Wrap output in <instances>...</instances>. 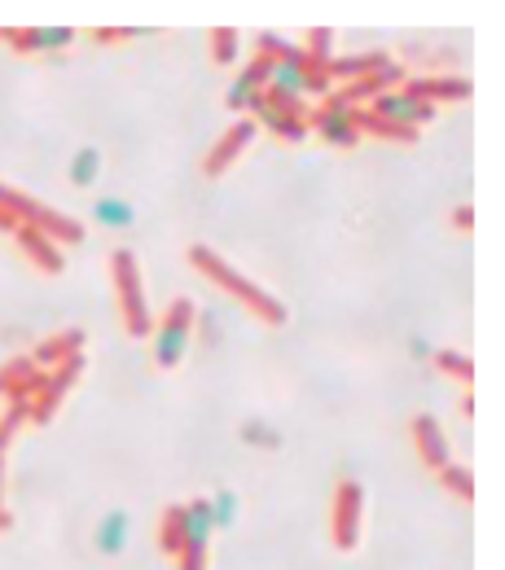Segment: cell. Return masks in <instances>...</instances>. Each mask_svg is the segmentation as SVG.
Instances as JSON below:
<instances>
[{
  "label": "cell",
  "mask_w": 505,
  "mask_h": 570,
  "mask_svg": "<svg viewBox=\"0 0 505 570\" xmlns=\"http://www.w3.org/2000/svg\"><path fill=\"white\" fill-rule=\"evenodd\" d=\"M75 26H0V40L22 53V57H35V53H62L66 44H75Z\"/></svg>",
  "instance_id": "cell-10"
},
{
  "label": "cell",
  "mask_w": 505,
  "mask_h": 570,
  "mask_svg": "<svg viewBox=\"0 0 505 570\" xmlns=\"http://www.w3.org/2000/svg\"><path fill=\"white\" fill-rule=\"evenodd\" d=\"M409 79V70L405 66H396V62H387L383 70H374V75H365V79H356V84H343V88H334L348 106H370L378 92H387V88H400Z\"/></svg>",
  "instance_id": "cell-16"
},
{
  "label": "cell",
  "mask_w": 505,
  "mask_h": 570,
  "mask_svg": "<svg viewBox=\"0 0 505 570\" xmlns=\"http://www.w3.org/2000/svg\"><path fill=\"white\" fill-rule=\"evenodd\" d=\"M352 123H356V132H361V136H378V141H392V145H414V141H418V132L396 128V123H387V119L370 114L365 106H352Z\"/></svg>",
  "instance_id": "cell-22"
},
{
  "label": "cell",
  "mask_w": 505,
  "mask_h": 570,
  "mask_svg": "<svg viewBox=\"0 0 505 570\" xmlns=\"http://www.w3.org/2000/svg\"><path fill=\"white\" fill-rule=\"evenodd\" d=\"M40 382H44V369L26 355H18L0 369V395H9V399H31L40 391Z\"/></svg>",
  "instance_id": "cell-18"
},
{
  "label": "cell",
  "mask_w": 505,
  "mask_h": 570,
  "mask_svg": "<svg viewBox=\"0 0 505 570\" xmlns=\"http://www.w3.org/2000/svg\"><path fill=\"white\" fill-rule=\"evenodd\" d=\"M431 364H436L440 373H449V377H458L462 386H471V382H475V360H471L466 351H449V347H440V351L431 355Z\"/></svg>",
  "instance_id": "cell-25"
},
{
  "label": "cell",
  "mask_w": 505,
  "mask_h": 570,
  "mask_svg": "<svg viewBox=\"0 0 505 570\" xmlns=\"http://www.w3.org/2000/svg\"><path fill=\"white\" fill-rule=\"evenodd\" d=\"M79 351H84V333H79V329H62V333H48L44 342H35L31 360H35L40 369H57L62 360H70V355H79Z\"/></svg>",
  "instance_id": "cell-21"
},
{
  "label": "cell",
  "mask_w": 505,
  "mask_h": 570,
  "mask_svg": "<svg viewBox=\"0 0 505 570\" xmlns=\"http://www.w3.org/2000/svg\"><path fill=\"white\" fill-rule=\"evenodd\" d=\"M132 35H141V31H132V26H97V31H92V40H97V44H110V40H132Z\"/></svg>",
  "instance_id": "cell-33"
},
{
  "label": "cell",
  "mask_w": 505,
  "mask_h": 570,
  "mask_svg": "<svg viewBox=\"0 0 505 570\" xmlns=\"http://www.w3.org/2000/svg\"><path fill=\"white\" fill-rule=\"evenodd\" d=\"M180 549H185V514H180V505H167L158 514V553L180 558Z\"/></svg>",
  "instance_id": "cell-23"
},
{
  "label": "cell",
  "mask_w": 505,
  "mask_h": 570,
  "mask_svg": "<svg viewBox=\"0 0 505 570\" xmlns=\"http://www.w3.org/2000/svg\"><path fill=\"white\" fill-rule=\"evenodd\" d=\"M405 92H414L418 101H427V106H453V101H471V79H462V75H409L405 84H400Z\"/></svg>",
  "instance_id": "cell-11"
},
{
  "label": "cell",
  "mask_w": 505,
  "mask_h": 570,
  "mask_svg": "<svg viewBox=\"0 0 505 570\" xmlns=\"http://www.w3.org/2000/svg\"><path fill=\"white\" fill-rule=\"evenodd\" d=\"M26 404H31V399H9V408L0 413V457H4V448H9V439L18 435V426L26 421Z\"/></svg>",
  "instance_id": "cell-31"
},
{
  "label": "cell",
  "mask_w": 505,
  "mask_h": 570,
  "mask_svg": "<svg viewBox=\"0 0 505 570\" xmlns=\"http://www.w3.org/2000/svg\"><path fill=\"white\" fill-rule=\"evenodd\" d=\"M361 514H365V492L356 479L334 483V505H330V540L339 553H352L361 545Z\"/></svg>",
  "instance_id": "cell-5"
},
{
  "label": "cell",
  "mask_w": 505,
  "mask_h": 570,
  "mask_svg": "<svg viewBox=\"0 0 505 570\" xmlns=\"http://www.w3.org/2000/svg\"><path fill=\"white\" fill-rule=\"evenodd\" d=\"M92 216H97V224H106V229H128V224H132V207H128L123 198H97Z\"/></svg>",
  "instance_id": "cell-28"
},
{
  "label": "cell",
  "mask_w": 505,
  "mask_h": 570,
  "mask_svg": "<svg viewBox=\"0 0 505 570\" xmlns=\"http://www.w3.org/2000/svg\"><path fill=\"white\" fill-rule=\"evenodd\" d=\"M185 260H189V268H194V273H202L211 285H220L229 298H238V303H242L260 325H273V329H282V325H286V303H282V298H273V289H260L251 277L233 273V268H229L211 246L194 242V246L185 251Z\"/></svg>",
  "instance_id": "cell-1"
},
{
  "label": "cell",
  "mask_w": 505,
  "mask_h": 570,
  "mask_svg": "<svg viewBox=\"0 0 505 570\" xmlns=\"http://www.w3.org/2000/svg\"><path fill=\"white\" fill-rule=\"evenodd\" d=\"M110 282H114V298H119V316H123V329L132 338H145L154 333V311L145 303V285H141V264L128 246H119L110 255Z\"/></svg>",
  "instance_id": "cell-2"
},
{
  "label": "cell",
  "mask_w": 505,
  "mask_h": 570,
  "mask_svg": "<svg viewBox=\"0 0 505 570\" xmlns=\"http://www.w3.org/2000/svg\"><path fill=\"white\" fill-rule=\"evenodd\" d=\"M0 233H18V220H13L4 207H0Z\"/></svg>",
  "instance_id": "cell-36"
},
{
  "label": "cell",
  "mask_w": 505,
  "mask_h": 570,
  "mask_svg": "<svg viewBox=\"0 0 505 570\" xmlns=\"http://www.w3.org/2000/svg\"><path fill=\"white\" fill-rule=\"evenodd\" d=\"M330 44H334V31H330V26H312V31L304 35V44H299V48H304V57H308L312 66H321V70H326V66L334 62Z\"/></svg>",
  "instance_id": "cell-27"
},
{
  "label": "cell",
  "mask_w": 505,
  "mask_h": 570,
  "mask_svg": "<svg viewBox=\"0 0 505 570\" xmlns=\"http://www.w3.org/2000/svg\"><path fill=\"white\" fill-rule=\"evenodd\" d=\"M251 123L255 128H264L273 141H282V145H304L308 141V123L304 119H295V114H286V110H277V106H268V97L260 92L255 101H251Z\"/></svg>",
  "instance_id": "cell-13"
},
{
  "label": "cell",
  "mask_w": 505,
  "mask_h": 570,
  "mask_svg": "<svg viewBox=\"0 0 505 570\" xmlns=\"http://www.w3.org/2000/svg\"><path fill=\"white\" fill-rule=\"evenodd\" d=\"M128 536H132V514H128V509H110V514L97 523L92 545H97L101 558H119V553L128 549Z\"/></svg>",
  "instance_id": "cell-20"
},
{
  "label": "cell",
  "mask_w": 505,
  "mask_h": 570,
  "mask_svg": "<svg viewBox=\"0 0 505 570\" xmlns=\"http://www.w3.org/2000/svg\"><path fill=\"white\" fill-rule=\"evenodd\" d=\"M207 505H211V523H216V531H229V527L238 523V492H216Z\"/></svg>",
  "instance_id": "cell-29"
},
{
  "label": "cell",
  "mask_w": 505,
  "mask_h": 570,
  "mask_svg": "<svg viewBox=\"0 0 505 570\" xmlns=\"http://www.w3.org/2000/svg\"><path fill=\"white\" fill-rule=\"evenodd\" d=\"M185 514V549H180V570H207V553H211V536H216V523H211V505L198 496L189 505H180Z\"/></svg>",
  "instance_id": "cell-8"
},
{
  "label": "cell",
  "mask_w": 505,
  "mask_h": 570,
  "mask_svg": "<svg viewBox=\"0 0 505 570\" xmlns=\"http://www.w3.org/2000/svg\"><path fill=\"white\" fill-rule=\"evenodd\" d=\"M409 351H414V355H436V347H431L427 338H414V342H409Z\"/></svg>",
  "instance_id": "cell-35"
},
{
  "label": "cell",
  "mask_w": 505,
  "mask_h": 570,
  "mask_svg": "<svg viewBox=\"0 0 505 570\" xmlns=\"http://www.w3.org/2000/svg\"><path fill=\"white\" fill-rule=\"evenodd\" d=\"M308 132H317L330 150H356V145H361V132H356V123H352V106H348L339 92H330L321 106H312Z\"/></svg>",
  "instance_id": "cell-6"
},
{
  "label": "cell",
  "mask_w": 505,
  "mask_h": 570,
  "mask_svg": "<svg viewBox=\"0 0 505 570\" xmlns=\"http://www.w3.org/2000/svg\"><path fill=\"white\" fill-rule=\"evenodd\" d=\"M251 141H255V123H251V119H233V123L220 132V141L202 154V176H211V180L224 176V172L233 167V158H238Z\"/></svg>",
  "instance_id": "cell-12"
},
{
  "label": "cell",
  "mask_w": 505,
  "mask_h": 570,
  "mask_svg": "<svg viewBox=\"0 0 505 570\" xmlns=\"http://www.w3.org/2000/svg\"><path fill=\"white\" fill-rule=\"evenodd\" d=\"M242 439H246V443H255V448H277V443H282V439H277L268 426H260V421H251V426L242 430Z\"/></svg>",
  "instance_id": "cell-32"
},
{
  "label": "cell",
  "mask_w": 505,
  "mask_h": 570,
  "mask_svg": "<svg viewBox=\"0 0 505 570\" xmlns=\"http://www.w3.org/2000/svg\"><path fill=\"white\" fill-rule=\"evenodd\" d=\"M268 79H273V57H264V53H255L246 66H242V75H238V84L224 92V106L233 110V114H246L251 110V101L268 88Z\"/></svg>",
  "instance_id": "cell-15"
},
{
  "label": "cell",
  "mask_w": 505,
  "mask_h": 570,
  "mask_svg": "<svg viewBox=\"0 0 505 570\" xmlns=\"http://www.w3.org/2000/svg\"><path fill=\"white\" fill-rule=\"evenodd\" d=\"M0 207H4L22 229H35V233L53 238L57 246H79V242H84V224H79V220L62 216V211L44 207L40 198H26V194H18V189H9V185H0Z\"/></svg>",
  "instance_id": "cell-3"
},
{
  "label": "cell",
  "mask_w": 505,
  "mask_h": 570,
  "mask_svg": "<svg viewBox=\"0 0 505 570\" xmlns=\"http://www.w3.org/2000/svg\"><path fill=\"white\" fill-rule=\"evenodd\" d=\"M436 479H440V487H444L453 501H462V505L475 501V474H471L466 465H444Z\"/></svg>",
  "instance_id": "cell-26"
},
{
  "label": "cell",
  "mask_w": 505,
  "mask_h": 570,
  "mask_svg": "<svg viewBox=\"0 0 505 570\" xmlns=\"http://www.w3.org/2000/svg\"><path fill=\"white\" fill-rule=\"evenodd\" d=\"M194 325H198V307L189 298H172V307L154 320V364L158 369H176L185 360Z\"/></svg>",
  "instance_id": "cell-4"
},
{
  "label": "cell",
  "mask_w": 505,
  "mask_h": 570,
  "mask_svg": "<svg viewBox=\"0 0 505 570\" xmlns=\"http://www.w3.org/2000/svg\"><path fill=\"white\" fill-rule=\"evenodd\" d=\"M97 172H101V150H97V145L75 150V158H70V167H66L70 185H75V189H88V185L97 180Z\"/></svg>",
  "instance_id": "cell-24"
},
{
  "label": "cell",
  "mask_w": 505,
  "mask_h": 570,
  "mask_svg": "<svg viewBox=\"0 0 505 570\" xmlns=\"http://www.w3.org/2000/svg\"><path fill=\"white\" fill-rule=\"evenodd\" d=\"M453 229H462V233L475 229V207H471V202H462V207L453 211Z\"/></svg>",
  "instance_id": "cell-34"
},
{
  "label": "cell",
  "mask_w": 505,
  "mask_h": 570,
  "mask_svg": "<svg viewBox=\"0 0 505 570\" xmlns=\"http://www.w3.org/2000/svg\"><path fill=\"white\" fill-rule=\"evenodd\" d=\"M409 439H414L418 461H422L431 474H440L444 465H453V461H449V439H444V430H440V421H436L431 413H418V417L409 421Z\"/></svg>",
  "instance_id": "cell-14"
},
{
  "label": "cell",
  "mask_w": 505,
  "mask_h": 570,
  "mask_svg": "<svg viewBox=\"0 0 505 570\" xmlns=\"http://www.w3.org/2000/svg\"><path fill=\"white\" fill-rule=\"evenodd\" d=\"M13 242H18V246H22V255H26L40 273H48V277L66 268V255H62V246H57L53 238H44V233H35V229H22V224H18Z\"/></svg>",
  "instance_id": "cell-17"
},
{
  "label": "cell",
  "mask_w": 505,
  "mask_h": 570,
  "mask_svg": "<svg viewBox=\"0 0 505 570\" xmlns=\"http://www.w3.org/2000/svg\"><path fill=\"white\" fill-rule=\"evenodd\" d=\"M211 57H216V66H233V57H238V31L233 26L211 31Z\"/></svg>",
  "instance_id": "cell-30"
},
{
  "label": "cell",
  "mask_w": 505,
  "mask_h": 570,
  "mask_svg": "<svg viewBox=\"0 0 505 570\" xmlns=\"http://www.w3.org/2000/svg\"><path fill=\"white\" fill-rule=\"evenodd\" d=\"M365 110H370V114H378V119H387V123H396V128H409V132H422V128L436 119V106L418 101V97H414V92H405V88H387V92H378Z\"/></svg>",
  "instance_id": "cell-9"
},
{
  "label": "cell",
  "mask_w": 505,
  "mask_h": 570,
  "mask_svg": "<svg viewBox=\"0 0 505 570\" xmlns=\"http://www.w3.org/2000/svg\"><path fill=\"white\" fill-rule=\"evenodd\" d=\"M84 373V351L79 355H70V360H62L57 369H44V382H40V391L31 395V404H26V421H35V426H48L53 421V413H57V404L66 399V391L75 386V377Z\"/></svg>",
  "instance_id": "cell-7"
},
{
  "label": "cell",
  "mask_w": 505,
  "mask_h": 570,
  "mask_svg": "<svg viewBox=\"0 0 505 570\" xmlns=\"http://www.w3.org/2000/svg\"><path fill=\"white\" fill-rule=\"evenodd\" d=\"M387 62H392L387 53H352V57H334V62L326 66V79H330L334 88H343V84H356V79L383 70Z\"/></svg>",
  "instance_id": "cell-19"
}]
</instances>
